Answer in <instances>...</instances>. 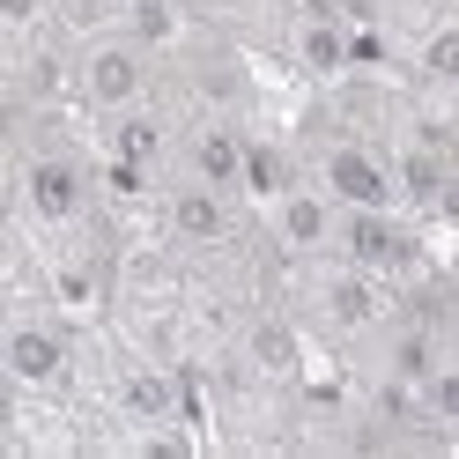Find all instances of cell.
I'll return each mask as SVG.
<instances>
[{
  "mask_svg": "<svg viewBox=\"0 0 459 459\" xmlns=\"http://www.w3.org/2000/svg\"><path fill=\"white\" fill-rule=\"evenodd\" d=\"M245 356L260 363L267 378H297V363H304L297 326H290V319H252V326H245Z\"/></svg>",
  "mask_w": 459,
  "mask_h": 459,
  "instance_id": "cell-13",
  "label": "cell"
},
{
  "mask_svg": "<svg viewBox=\"0 0 459 459\" xmlns=\"http://www.w3.org/2000/svg\"><path fill=\"white\" fill-rule=\"evenodd\" d=\"M445 156L437 149H408V156H400V193H408L415 200V208H429V200H437V186H445Z\"/></svg>",
  "mask_w": 459,
  "mask_h": 459,
  "instance_id": "cell-15",
  "label": "cell"
},
{
  "mask_svg": "<svg viewBox=\"0 0 459 459\" xmlns=\"http://www.w3.org/2000/svg\"><path fill=\"white\" fill-rule=\"evenodd\" d=\"M38 8H45V0H0V30H8V38H22V30L38 22Z\"/></svg>",
  "mask_w": 459,
  "mask_h": 459,
  "instance_id": "cell-18",
  "label": "cell"
},
{
  "mask_svg": "<svg viewBox=\"0 0 459 459\" xmlns=\"http://www.w3.org/2000/svg\"><path fill=\"white\" fill-rule=\"evenodd\" d=\"M245 163H252V141L238 126H193L186 134V178L222 186V193H245Z\"/></svg>",
  "mask_w": 459,
  "mask_h": 459,
  "instance_id": "cell-8",
  "label": "cell"
},
{
  "mask_svg": "<svg viewBox=\"0 0 459 459\" xmlns=\"http://www.w3.org/2000/svg\"><path fill=\"white\" fill-rule=\"evenodd\" d=\"M429 208H437V215L459 230V170H445V186H437V200H429Z\"/></svg>",
  "mask_w": 459,
  "mask_h": 459,
  "instance_id": "cell-19",
  "label": "cell"
},
{
  "mask_svg": "<svg viewBox=\"0 0 459 459\" xmlns=\"http://www.w3.org/2000/svg\"><path fill=\"white\" fill-rule=\"evenodd\" d=\"M429 408H437V422H459V356L429 378Z\"/></svg>",
  "mask_w": 459,
  "mask_h": 459,
  "instance_id": "cell-17",
  "label": "cell"
},
{
  "mask_svg": "<svg viewBox=\"0 0 459 459\" xmlns=\"http://www.w3.org/2000/svg\"><path fill=\"white\" fill-rule=\"evenodd\" d=\"M297 60L311 74H349L356 67V22H341L333 8H311L297 22Z\"/></svg>",
  "mask_w": 459,
  "mask_h": 459,
  "instance_id": "cell-9",
  "label": "cell"
},
{
  "mask_svg": "<svg viewBox=\"0 0 459 459\" xmlns=\"http://www.w3.org/2000/svg\"><path fill=\"white\" fill-rule=\"evenodd\" d=\"M104 149H111V163H126V170H156L170 156V134H163V119L149 104H134V111H111Z\"/></svg>",
  "mask_w": 459,
  "mask_h": 459,
  "instance_id": "cell-10",
  "label": "cell"
},
{
  "mask_svg": "<svg viewBox=\"0 0 459 459\" xmlns=\"http://www.w3.org/2000/svg\"><path fill=\"white\" fill-rule=\"evenodd\" d=\"M341 260L370 274H400L415 260V238L393 222V208H349L341 215Z\"/></svg>",
  "mask_w": 459,
  "mask_h": 459,
  "instance_id": "cell-5",
  "label": "cell"
},
{
  "mask_svg": "<svg viewBox=\"0 0 459 459\" xmlns=\"http://www.w3.org/2000/svg\"><path fill=\"white\" fill-rule=\"evenodd\" d=\"M163 222H170V238H178V245H222V238H238V193L186 178L178 193L163 200Z\"/></svg>",
  "mask_w": 459,
  "mask_h": 459,
  "instance_id": "cell-7",
  "label": "cell"
},
{
  "mask_svg": "<svg viewBox=\"0 0 459 459\" xmlns=\"http://www.w3.org/2000/svg\"><path fill=\"white\" fill-rule=\"evenodd\" d=\"M341 215H349V208H341L326 186L319 193L290 186V193L274 200V238L290 245V252H341Z\"/></svg>",
  "mask_w": 459,
  "mask_h": 459,
  "instance_id": "cell-6",
  "label": "cell"
},
{
  "mask_svg": "<svg viewBox=\"0 0 459 459\" xmlns=\"http://www.w3.org/2000/svg\"><path fill=\"white\" fill-rule=\"evenodd\" d=\"M422 74L429 82H459V22H437L422 38Z\"/></svg>",
  "mask_w": 459,
  "mask_h": 459,
  "instance_id": "cell-16",
  "label": "cell"
},
{
  "mask_svg": "<svg viewBox=\"0 0 459 459\" xmlns=\"http://www.w3.org/2000/svg\"><path fill=\"white\" fill-rule=\"evenodd\" d=\"M119 30H126V38H141L149 52H163V45H178V30H186V15H178V0H126Z\"/></svg>",
  "mask_w": 459,
  "mask_h": 459,
  "instance_id": "cell-14",
  "label": "cell"
},
{
  "mask_svg": "<svg viewBox=\"0 0 459 459\" xmlns=\"http://www.w3.org/2000/svg\"><path fill=\"white\" fill-rule=\"evenodd\" d=\"M119 408L149 429V422H178V408H186V393H178V378L170 370H149V363H134L126 378H119Z\"/></svg>",
  "mask_w": 459,
  "mask_h": 459,
  "instance_id": "cell-11",
  "label": "cell"
},
{
  "mask_svg": "<svg viewBox=\"0 0 459 459\" xmlns=\"http://www.w3.org/2000/svg\"><path fill=\"white\" fill-rule=\"evenodd\" d=\"M319 186L341 200V208H400V163L385 156V149H370V141H356V134H341V141H326L319 149Z\"/></svg>",
  "mask_w": 459,
  "mask_h": 459,
  "instance_id": "cell-1",
  "label": "cell"
},
{
  "mask_svg": "<svg viewBox=\"0 0 459 459\" xmlns=\"http://www.w3.org/2000/svg\"><path fill=\"white\" fill-rule=\"evenodd\" d=\"M82 97H90L104 119L111 111H134V104H149V45L141 38H126V30H111V38H97L90 52H82Z\"/></svg>",
  "mask_w": 459,
  "mask_h": 459,
  "instance_id": "cell-3",
  "label": "cell"
},
{
  "mask_svg": "<svg viewBox=\"0 0 459 459\" xmlns=\"http://www.w3.org/2000/svg\"><path fill=\"white\" fill-rule=\"evenodd\" d=\"M333 15L356 22V30H370V22H378V0H333Z\"/></svg>",
  "mask_w": 459,
  "mask_h": 459,
  "instance_id": "cell-20",
  "label": "cell"
},
{
  "mask_svg": "<svg viewBox=\"0 0 459 459\" xmlns=\"http://www.w3.org/2000/svg\"><path fill=\"white\" fill-rule=\"evenodd\" d=\"M22 208H30L45 230H74L90 215V170H82L67 149H38L22 163Z\"/></svg>",
  "mask_w": 459,
  "mask_h": 459,
  "instance_id": "cell-4",
  "label": "cell"
},
{
  "mask_svg": "<svg viewBox=\"0 0 459 459\" xmlns=\"http://www.w3.org/2000/svg\"><path fill=\"white\" fill-rule=\"evenodd\" d=\"M0 363H8V385H22V393H60L67 370H74V333L60 319L15 311L8 333H0Z\"/></svg>",
  "mask_w": 459,
  "mask_h": 459,
  "instance_id": "cell-2",
  "label": "cell"
},
{
  "mask_svg": "<svg viewBox=\"0 0 459 459\" xmlns=\"http://www.w3.org/2000/svg\"><path fill=\"white\" fill-rule=\"evenodd\" d=\"M385 274H370V267H341L326 281V311H333V326H378V311H385V290H378Z\"/></svg>",
  "mask_w": 459,
  "mask_h": 459,
  "instance_id": "cell-12",
  "label": "cell"
}]
</instances>
